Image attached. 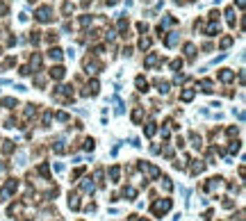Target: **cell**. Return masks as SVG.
Returning a JSON list of instances; mask_svg holds the SVG:
<instances>
[{
  "instance_id": "obj_1",
  "label": "cell",
  "mask_w": 246,
  "mask_h": 221,
  "mask_svg": "<svg viewBox=\"0 0 246 221\" xmlns=\"http://www.w3.org/2000/svg\"><path fill=\"white\" fill-rule=\"evenodd\" d=\"M169 207H171V200H157V203L153 205V212L159 216V214H164V212L169 210Z\"/></svg>"
}]
</instances>
